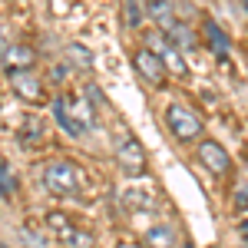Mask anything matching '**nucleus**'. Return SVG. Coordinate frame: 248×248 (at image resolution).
Masks as SVG:
<instances>
[{"label": "nucleus", "instance_id": "obj_6", "mask_svg": "<svg viewBox=\"0 0 248 248\" xmlns=\"http://www.w3.org/2000/svg\"><path fill=\"white\" fill-rule=\"evenodd\" d=\"M195 159H199L202 169H209L215 179H222V175H229V172H232L229 153H225L222 142H215V139H202V142L195 146Z\"/></svg>", "mask_w": 248, "mask_h": 248}, {"label": "nucleus", "instance_id": "obj_12", "mask_svg": "<svg viewBox=\"0 0 248 248\" xmlns=\"http://www.w3.org/2000/svg\"><path fill=\"white\" fill-rule=\"evenodd\" d=\"M146 14L155 20V27H159V30H166L172 20H175V3H172V0H149Z\"/></svg>", "mask_w": 248, "mask_h": 248}, {"label": "nucleus", "instance_id": "obj_19", "mask_svg": "<svg viewBox=\"0 0 248 248\" xmlns=\"http://www.w3.org/2000/svg\"><path fill=\"white\" fill-rule=\"evenodd\" d=\"M14 195V175L7 169V162H0V199H10Z\"/></svg>", "mask_w": 248, "mask_h": 248}, {"label": "nucleus", "instance_id": "obj_9", "mask_svg": "<svg viewBox=\"0 0 248 248\" xmlns=\"http://www.w3.org/2000/svg\"><path fill=\"white\" fill-rule=\"evenodd\" d=\"M0 60H3V70L7 73H14V70H33L37 66V50L27 46V43H14V46L3 50Z\"/></svg>", "mask_w": 248, "mask_h": 248}, {"label": "nucleus", "instance_id": "obj_4", "mask_svg": "<svg viewBox=\"0 0 248 248\" xmlns=\"http://www.w3.org/2000/svg\"><path fill=\"white\" fill-rule=\"evenodd\" d=\"M166 126H169V133L179 142H195L199 136L205 133L202 116L195 113V109H189L186 103H172L169 109H166Z\"/></svg>", "mask_w": 248, "mask_h": 248}, {"label": "nucleus", "instance_id": "obj_22", "mask_svg": "<svg viewBox=\"0 0 248 248\" xmlns=\"http://www.w3.org/2000/svg\"><path fill=\"white\" fill-rule=\"evenodd\" d=\"M186 248H192V245H186Z\"/></svg>", "mask_w": 248, "mask_h": 248}, {"label": "nucleus", "instance_id": "obj_11", "mask_svg": "<svg viewBox=\"0 0 248 248\" xmlns=\"http://www.w3.org/2000/svg\"><path fill=\"white\" fill-rule=\"evenodd\" d=\"M166 33H169V40L182 50V53H192V50L199 46V40H195V33H192V27H189V23H182L179 17L166 27Z\"/></svg>", "mask_w": 248, "mask_h": 248}, {"label": "nucleus", "instance_id": "obj_5", "mask_svg": "<svg viewBox=\"0 0 248 248\" xmlns=\"http://www.w3.org/2000/svg\"><path fill=\"white\" fill-rule=\"evenodd\" d=\"M116 166H119L123 175H129V179H136V175H142V172H146L149 155H146L142 142H139L136 136H129V133L119 136V142H116Z\"/></svg>", "mask_w": 248, "mask_h": 248}, {"label": "nucleus", "instance_id": "obj_3", "mask_svg": "<svg viewBox=\"0 0 248 248\" xmlns=\"http://www.w3.org/2000/svg\"><path fill=\"white\" fill-rule=\"evenodd\" d=\"M142 46H146V50H153L155 57L162 60V66H166V73H169V77H175V79H186V77H189L186 53H182V50L169 40L166 30H159V27L146 30V33H142Z\"/></svg>", "mask_w": 248, "mask_h": 248}, {"label": "nucleus", "instance_id": "obj_10", "mask_svg": "<svg viewBox=\"0 0 248 248\" xmlns=\"http://www.w3.org/2000/svg\"><path fill=\"white\" fill-rule=\"evenodd\" d=\"M20 146L23 149H33V146H43V139H46V126L40 123L37 116H27L23 123H20Z\"/></svg>", "mask_w": 248, "mask_h": 248}, {"label": "nucleus", "instance_id": "obj_7", "mask_svg": "<svg viewBox=\"0 0 248 248\" xmlns=\"http://www.w3.org/2000/svg\"><path fill=\"white\" fill-rule=\"evenodd\" d=\"M133 66H136V73L142 77V83H146L149 90H159V86L166 83V66H162V60L155 57L153 50L139 46L133 53Z\"/></svg>", "mask_w": 248, "mask_h": 248}, {"label": "nucleus", "instance_id": "obj_1", "mask_svg": "<svg viewBox=\"0 0 248 248\" xmlns=\"http://www.w3.org/2000/svg\"><path fill=\"white\" fill-rule=\"evenodd\" d=\"M53 119L66 136L83 139L96 126V106L86 96H60V99H53Z\"/></svg>", "mask_w": 248, "mask_h": 248}, {"label": "nucleus", "instance_id": "obj_20", "mask_svg": "<svg viewBox=\"0 0 248 248\" xmlns=\"http://www.w3.org/2000/svg\"><path fill=\"white\" fill-rule=\"evenodd\" d=\"M235 212H248V182H242V189L235 192Z\"/></svg>", "mask_w": 248, "mask_h": 248}, {"label": "nucleus", "instance_id": "obj_13", "mask_svg": "<svg viewBox=\"0 0 248 248\" xmlns=\"http://www.w3.org/2000/svg\"><path fill=\"white\" fill-rule=\"evenodd\" d=\"M146 248H175V229L172 225H153L146 232Z\"/></svg>", "mask_w": 248, "mask_h": 248}, {"label": "nucleus", "instance_id": "obj_17", "mask_svg": "<svg viewBox=\"0 0 248 248\" xmlns=\"http://www.w3.org/2000/svg\"><path fill=\"white\" fill-rule=\"evenodd\" d=\"M66 57L73 60L77 66H83V70H90V66H93V57H90V50H86V46H79V43H73V46L66 50Z\"/></svg>", "mask_w": 248, "mask_h": 248}, {"label": "nucleus", "instance_id": "obj_21", "mask_svg": "<svg viewBox=\"0 0 248 248\" xmlns=\"http://www.w3.org/2000/svg\"><path fill=\"white\" fill-rule=\"evenodd\" d=\"M242 235H245V242H248V222H242Z\"/></svg>", "mask_w": 248, "mask_h": 248}, {"label": "nucleus", "instance_id": "obj_18", "mask_svg": "<svg viewBox=\"0 0 248 248\" xmlns=\"http://www.w3.org/2000/svg\"><path fill=\"white\" fill-rule=\"evenodd\" d=\"M142 23V7H139V0H126V27L136 30Z\"/></svg>", "mask_w": 248, "mask_h": 248}, {"label": "nucleus", "instance_id": "obj_15", "mask_svg": "<svg viewBox=\"0 0 248 248\" xmlns=\"http://www.w3.org/2000/svg\"><path fill=\"white\" fill-rule=\"evenodd\" d=\"M60 238H63L70 248H93V235H90V232H83V229H77V225L63 229V232H60Z\"/></svg>", "mask_w": 248, "mask_h": 248}, {"label": "nucleus", "instance_id": "obj_8", "mask_svg": "<svg viewBox=\"0 0 248 248\" xmlns=\"http://www.w3.org/2000/svg\"><path fill=\"white\" fill-rule=\"evenodd\" d=\"M10 86L23 103H40L43 99V79L37 77V70H14L10 73Z\"/></svg>", "mask_w": 248, "mask_h": 248}, {"label": "nucleus", "instance_id": "obj_2", "mask_svg": "<svg viewBox=\"0 0 248 248\" xmlns=\"http://www.w3.org/2000/svg\"><path fill=\"white\" fill-rule=\"evenodd\" d=\"M43 186H46L50 195H57V199H77L79 192H83V175H79L77 162L53 159L43 169Z\"/></svg>", "mask_w": 248, "mask_h": 248}, {"label": "nucleus", "instance_id": "obj_14", "mask_svg": "<svg viewBox=\"0 0 248 248\" xmlns=\"http://www.w3.org/2000/svg\"><path fill=\"white\" fill-rule=\"evenodd\" d=\"M202 30H205V37H209L212 53H215V57H229V37L218 30V23H215V20H205Z\"/></svg>", "mask_w": 248, "mask_h": 248}, {"label": "nucleus", "instance_id": "obj_16", "mask_svg": "<svg viewBox=\"0 0 248 248\" xmlns=\"http://www.w3.org/2000/svg\"><path fill=\"white\" fill-rule=\"evenodd\" d=\"M123 205L129 212H139L142 205H153V195H146V192H139V189H129L123 195Z\"/></svg>", "mask_w": 248, "mask_h": 248}]
</instances>
